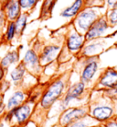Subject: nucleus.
Returning <instances> with one entry per match:
<instances>
[{"mask_svg":"<svg viewBox=\"0 0 117 127\" xmlns=\"http://www.w3.org/2000/svg\"><path fill=\"white\" fill-rule=\"evenodd\" d=\"M106 10L107 8L105 6H85L71 20V24L77 32L84 35L96 19L102 15H105Z\"/></svg>","mask_w":117,"mask_h":127,"instance_id":"obj_1","label":"nucleus"},{"mask_svg":"<svg viewBox=\"0 0 117 127\" xmlns=\"http://www.w3.org/2000/svg\"><path fill=\"white\" fill-rule=\"evenodd\" d=\"M66 88V82L62 78L55 80L49 86L46 91L41 96L39 104L44 110H49L52 105L61 98Z\"/></svg>","mask_w":117,"mask_h":127,"instance_id":"obj_2","label":"nucleus"},{"mask_svg":"<svg viewBox=\"0 0 117 127\" xmlns=\"http://www.w3.org/2000/svg\"><path fill=\"white\" fill-rule=\"evenodd\" d=\"M114 32V29L109 25L105 15H102L96 19L95 22L90 27V29L84 34V38L86 41L95 39L104 38L110 36Z\"/></svg>","mask_w":117,"mask_h":127,"instance_id":"obj_3","label":"nucleus"},{"mask_svg":"<svg viewBox=\"0 0 117 127\" xmlns=\"http://www.w3.org/2000/svg\"><path fill=\"white\" fill-rule=\"evenodd\" d=\"M65 48L71 54H77L81 52L85 43L84 35L77 32L71 22L67 26L65 32Z\"/></svg>","mask_w":117,"mask_h":127,"instance_id":"obj_4","label":"nucleus"},{"mask_svg":"<svg viewBox=\"0 0 117 127\" xmlns=\"http://www.w3.org/2000/svg\"><path fill=\"white\" fill-rule=\"evenodd\" d=\"M33 101L29 100V101H25L23 104L20 106L17 107L15 109H12L8 111L7 116H6V120H16L17 124L19 125H22L28 121V119L32 113V110H33Z\"/></svg>","mask_w":117,"mask_h":127,"instance_id":"obj_5","label":"nucleus"},{"mask_svg":"<svg viewBox=\"0 0 117 127\" xmlns=\"http://www.w3.org/2000/svg\"><path fill=\"white\" fill-rule=\"evenodd\" d=\"M61 49H62L61 45H59L57 43H50L43 46L41 52L38 54L39 63L41 65L45 66L54 62L60 54Z\"/></svg>","mask_w":117,"mask_h":127,"instance_id":"obj_6","label":"nucleus"},{"mask_svg":"<svg viewBox=\"0 0 117 127\" xmlns=\"http://www.w3.org/2000/svg\"><path fill=\"white\" fill-rule=\"evenodd\" d=\"M104 40L105 37L85 41L83 47L81 50L82 56H83V57H93V56L99 55L104 50Z\"/></svg>","mask_w":117,"mask_h":127,"instance_id":"obj_7","label":"nucleus"},{"mask_svg":"<svg viewBox=\"0 0 117 127\" xmlns=\"http://www.w3.org/2000/svg\"><path fill=\"white\" fill-rule=\"evenodd\" d=\"M85 88L86 84L84 82H82V81L77 82L75 84H73L72 86H70L69 88V89L67 90L63 99L61 100V107H62V109H66L69 106L70 102H71L74 99L79 98L84 93Z\"/></svg>","mask_w":117,"mask_h":127,"instance_id":"obj_8","label":"nucleus"},{"mask_svg":"<svg viewBox=\"0 0 117 127\" xmlns=\"http://www.w3.org/2000/svg\"><path fill=\"white\" fill-rule=\"evenodd\" d=\"M22 63L24 64L27 71L30 72L33 75L38 74L41 70V65L39 63L38 54L36 53L34 49H29L25 54Z\"/></svg>","mask_w":117,"mask_h":127,"instance_id":"obj_9","label":"nucleus"},{"mask_svg":"<svg viewBox=\"0 0 117 127\" xmlns=\"http://www.w3.org/2000/svg\"><path fill=\"white\" fill-rule=\"evenodd\" d=\"M87 62L84 64V66L82 70L81 73V79L82 82L85 84L91 82L93 77H94L95 74L97 73L99 67V63L97 61V56H93V57H87Z\"/></svg>","mask_w":117,"mask_h":127,"instance_id":"obj_10","label":"nucleus"},{"mask_svg":"<svg viewBox=\"0 0 117 127\" xmlns=\"http://www.w3.org/2000/svg\"><path fill=\"white\" fill-rule=\"evenodd\" d=\"M86 115V110L84 108H70L66 109L61 114L60 124L62 126H67L73 122L82 119Z\"/></svg>","mask_w":117,"mask_h":127,"instance_id":"obj_11","label":"nucleus"},{"mask_svg":"<svg viewBox=\"0 0 117 127\" xmlns=\"http://www.w3.org/2000/svg\"><path fill=\"white\" fill-rule=\"evenodd\" d=\"M4 15L7 21H15L17 17L22 13L18 0H7L2 3V8Z\"/></svg>","mask_w":117,"mask_h":127,"instance_id":"obj_12","label":"nucleus"},{"mask_svg":"<svg viewBox=\"0 0 117 127\" xmlns=\"http://www.w3.org/2000/svg\"><path fill=\"white\" fill-rule=\"evenodd\" d=\"M85 6L86 0H73V2L70 6L63 8L60 11V16L63 19L72 20Z\"/></svg>","mask_w":117,"mask_h":127,"instance_id":"obj_13","label":"nucleus"},{"mask_svg":"<svg viewBox=\"0 0 117 127\" xmlns=\"http://www.w3.org/2000/svg\"><path fill=\"white\" fill-rule=\"evenodd\" d=\"M98 85L102 89H109L117 85V70L114 68H107L101 74Z\"/></svg>","mask_w":117,"mask_h":127,"instance_id":"obj_14","label":"nucleus"},{"mask_svg":"<svg viewBox=\"0 0 117 127\" xmlns=\"http://www.w3.org/2000/svg\"><path fill=\"white\" fill-rule=\"evenodd\" d=\"M114 110L107 105H99L92 109V116L98 121H105L113 115Z\"/></svg>","mask_w":117,"mask_h":127,"instance_id":"obj_15","label":"nucleus"},{"mask_svg":"<svg viewBox=\"0 0 117 127\" xmlns=\"http://www.w3.org/2000/svg\"><path fill=\"white\" fill-rule=\"evenodd\" d=\"M26 99H27L26 93L23 90H17L8 98L7 104H6V108H7L8 111L17 108V107L20 106L21 104H23L26 101Z\"/></svg>","mask_w":117,"mask_h":127,"instance_id":"obj_16","label":"nucleus"},{"mask_svg":"<svg viewBox=\"0 0 117 127\" xmlns=\"http://www.w3.org/2000/svg\"><path fill=\"white\" fill-rule=\"evenodd\" d=\"M19 62V53L17 50H12L7 52L3 57L0 59V65L4 69H7L10 65Z\"/></svg>","mask_w":117,"mask_h":127,"instance_id":"obj_17","label":"nucleus"},{"mask_svg":"<svg viewBox=\"0 0 117 127\" xmlns=\"http://www.w3.org/2000/svg\"><path fill=\"white\" fill-rule=\"evenodd\" d=\"M29 14L27 12H22L17 19L14 21L15 22V28H16V34L17 37L20 38L22 34L24 33L26 30V27L28 25V20H29Z\"/></svg>","mask_w":117,"mask_h":127,"instance_id":"obj_18","label":"nucleus"},{"mask_svg":"<svg viewBox=\"0 0 117 127\" xmlns=\"http://www.w3.org/2000/svg\"><path fill=\"white\" fill-rule=\"evenodd\" d=\"M26 71H27V69H26L25 65L22 62L17 64L16 67L10 72V78L12 80V82L16 85L21 82L25 76Z\"/></svg>","mask_w":117,"mask_h":127,"instance_id":"obj_19","label":"nucleus"},{"mask_svg":"<svg viewBox=\"0 0 117 127\" xmlns=\"http://www.w3.org/2000/svg\"><path fill=\"white\" fill-rule=\"evenodd\" d=\"M56 3H57V0H44L40 8L39 19L44 20V19L50 18L51 14H52V10H53Z\"/></svg>","mask_w":117,"mask_h":127,"instance_id":"obj_20","label":"nucleus"},{"mask_svg":"<svg viewBox=\"0 0 117 127\" xmlns=\"http://www.w3.org/2000/svg\"><path fill=\"white\" fill-rule=\"evenodd\" d=\"M15 37H17L15 22L14 21H7L5 32H4V40L6 42H11L15 39Z\"/></svg>","mask_w":117,"mask_h":127,"instance_id":"obj_21","label":"nucleus"},{"mask_svg":"<svg viewBox=\"0 0 117 127\" xmlns=\"http://www.w3.org/2000/svg\"><path fill=\"white\" fill-rule=\"evenodd\" d=\"M105 17H106L109 25L114 30L117 29V4H115L113 7L108 8L106 10Z\"/></svg>","mask_w":117,"mask_h":127,"instance_id":"obj_22","label":"nucleus"},{"mask_svg":"<svg viewBox=\"0 0 117 127\" xmlns=\"http://www.w3.org/2000/svg\"><path fill=\"white\" fill-rule=\"evenodd\" d=\"M40 0H18L22 12L30 13L32 10H34L38 3Z\"/></svg>","mask_w":117,"mask_h":127,"instance_id":"obj_23","label":"nucleus"},{"mask_svg":"<svg viewBox=\"0 0 117 127\" xmlns=\"http://www.w3.org/2000/svg\"><path fill=\"white\" fill-rule=\"evenodd\" d=\"M105 95L113 100H117V85L105 90Z\"/></svg>","mask_w":117,"mask_h":127,"instance_id":"obj_24","label":"nucleus"},{"mask_svg":"<svg viewBox=\"0 0 117 127\" xmlns=\"http://www.w3.org/2000/svg\"><path fill=\"white\" fill-rule=\"evenodd\" d=\"M86 6H105L104 0H86Z\"/></svg>","mask_w":117,"mask_h":127,"instance_id":"obj_25","label":"nucleus"},{"mask_svg":"<svg viewBox=\"0 0 117 127\" xmlns=\"http://www.w3.org/2000/svg\"><path fill=\"white\" fill-rule=\"evenodd\" d=\"M87 124L84 121H81V120H77V121L73 122L70 124V127H86Z\"/></svg>","mask_w":117,"mask_h":127,"instance_id":"obj_26","label":"nucleus"},{"mask_svg":"<svg viewBox=\"0 0 117 127\" xmlns=\"http://www.w3.org/2000/svg\"><path fill=\"white\" fill-rule=\"evenodd\" d=\"M104 4H105V7L106 8H111L113 6L117 4V0H104Z\"/></svg>","mask_w":117,"mask_h":127,"instance_id":"obj_27","label":"nucleus"},{"mask_svg":"<svg viewBox=\"0 0 117 127\" xmlns=\"http://www.w3.org/2000/svg\"><path fill=\"white\" fill-rule=\"evenodd\" d=\"M5 108H6V106L4 104V101H3V97L0 95V114H2L5 111Z\"/></svg>","mask_w":117,"mask_h":127,"instance_id":"obj_28","label":"nucleus"},{"mask_svg":"<svg viewBox=\"0 0 117 127\" xmlns=\"http://www.w3.org/2000/svg\"><path fill=\"white\" fill-rule=\"evenodd\" d=\"M4 76H5V69L0 65V82L2 81V79L4 78Z\"/></svg>","mask_w":117,"mask_h":127,"instance_id":"obj_29","label":"nucleus"},{"mask_svg":"<svg viewBox=\"0 0 117 127\" xmlns=\"http://www.w3.org/2000/svg\"><path fill=\"white\" fill-rule=\"evenodd\" d=\"M106 127H117V123L115 122H111L106 125Z\"/></svg>","mask_w":117,"mask_h":127,"instance_id":"obj_30","label":"nucleus"},{"mask_svg":"<svg viewBox=\"0 0 117 127\" xmlns=\"http://www.w3.org/2000/svg\"><path fill=\"white\" fill-rule=\"evenodd\" d=\"M0 1H1V3H4V2H6L7 0H0Z\"/></svg>","mask_w":117,"mask_h":127,"instance_id":"obj_31","label":"nucleus"},{"mask_svg":"<svg viewBox=\"0 0 117 127\" xmlns=\"http://www.w3.org/2000/svg\"><path fill=\"white\" fill-rule=\"evenodd\" d=\"M13 127H17V126H13Z\"/></svg>","mask_w":117,"mask_h":127,"instance_id":"obj_32","label":"nucleus"},{"mask_svg":"<svg viewBox=\"0 0 117 127\" xmlns=\"http://www.w3.org/2000/svg\"><path fill=\"white\" fill-rule=\"evenodd\" d=\"M28 127H29V126H28Z\"/></svg>","mask_w":117,"mask_h":127,"instance_id":"obj_33","label":"nucleus"}]
</instances>
